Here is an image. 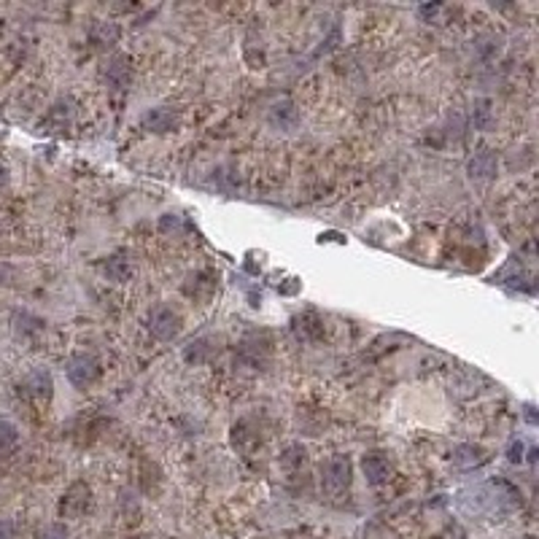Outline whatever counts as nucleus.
I'll return each instance as SVG.
<instances>
[{"label": "nucleus", "mask_w": 539, "mask_h": 539, "mask_svg": "<svg viewBox=\"0 0 539 539\" xmlns=\"http://www.w3.org/2000/svg\"><path fill=\"white\" fill-rule=\"evenodd\" d=\"M106 275L113 278V281H124V278L130 275V267L121 262V256H111L106 262Z\"/></svg>", "instance_id": "9"}, {"label": "nucleus", "mask_w": 539, "mask_h": 539, "mask_svg": "<svg viewBox=\"0 0 539 539\" xmlns=\"http://www.w3.org/2000/svg\"><path fill=\"white\" fill-rule=\"evenodd\" d=\"M148 329L157 340H175L181 335V316L167 305H157L148 316Z\"/></svg>", "instance_id": "2"}, {"label": "nucleus", "mask_w": 539, "mask_h": 539, "mask_svg": "<svg viewBox=\"0 0 539 539\" xmlns=\"http://www.w3.org/2000/svg\"><path fill=\"white\" fill-rule=\"evenodd\" d=\"M485 119H488V108L480 106V108H477V124H480V127H485Z\"/></svg>", "instance_id": "13"}, {"label": "nucleus", "mask_w": 539, "mask_h": 539, "mask_svg": "<svg viewBox=\"0 0 539 539\" xmlns=\"http://www.w3.org/2000/svg\"><path fill=\"white\" fill-rule=\"evenodd\" d=\"M321 483H323V491H326V494L340 496V494H343V491L350 485V461H348V456L329 458V461L323 464V469H321Z\"/></svg>", "instance_id": "1"}, {"label": "nucleus", "mask_w": 539, "mask_h": 539, "mask_svg": "<svg viewBox=\"0 0 539 539\" xmlns=\"http://www.w3.org/2000/svg\"><path fill=\"white\" fill-rule=\"evenodd\" d=\"M494 173H496V157H494V151L483 148V151H477L469 160L472 178H491Z\"/></svg>", "instance_id": "6"}, {"label": "nucleus", "mask_w": 539, "mask_h": 539, "mask_svg": "<svg viewBox=\"0 0 539 539\" xmlns=\"http://www.w3.org/2000/svg\"><path fill=\"white\" fill-rule=\"evenodd\" d=\"M16 440H19L16 429H13L11 423L0 421V448H11V445H16Z\"/></svg>", "instance_id": "10"}, {"label": "nucleus", "mask_w": 539, "mask_h": 539, "mask_svg": "<svg viewBox=\"0 0 539 539\" xmlns=\"http://www.w3.org/2000/svg\"><path fill=\"white\" fill-rule=\"evenodd\" d=\"M65 537H67L65 526H52V528H46L40 534V539H65Z\"/></svg>", "instance_id": "11"}, {"label": "nucleus", "mask_w": 539, "mask_h": 539, "mask_svg": "<svg viewBox=\"0 0 539 539\" xmlns=\"http://www.w3.org/2000/svg\"><path fill=\"white\" fill-rule=\"evenodd\" d=\"M97 377H100V364H97V359L89 356V353H79V356H73L70 364H67V380H70L76 389L92 386Z\"/></svg>", "instance_id": "3"}, {"label": "nucleus", "mask_w": 539, "mask_h": 539, "mask_svg": "<svg viewBox=\"0 0 539 539\" xmlns=\"http://www.w3.org/2000/svg\"><path fill=\"white\" fill-rule=\"evenodd\" d=\"M175 121H178V116H175L170 108H154V111L146 113L143 124H146L148 130H154V133H170L175 127Z\"/></svg>", "instance_id": "7"}, {"label": "nucleus", "mask_w": 539, "mask_h": 539, "mask_svg": "<svg viewBox=\"0 0 539 539\" xmlns=\"http://www.w3.org/2000/svg\"><path fill=\"white\" fill-rule=\"evenodd\" d=\"M89 507V485L87 483H73L67 488V494L62 496V504H60V510L62 515H81V512Z\"/></svg>", "instance_id": "5"}, {"label": "nucleus", "mask_w": 539, "mask_h": 539, "mask_svg": "<svg viewBox=\"0 0 539 539\" xmlns=\"http://www.w3.org/2000/svg\"><path fill=\"white\" fill-rule=\"evenodd\" d=\"M272 121H275V124H281V127L294 124L296 121V108L291 106V103H278V106H272Z\"/></svg>", "instance_id": "8"}, {"label": "nucleus", "mask_w": 539, "mask_h": 539, "mask_svg": "<svg viewBox=\"0 0 539 539\" xmlns=\"http://www.w3.org/2000/svg\"><path fill=\"white\" fill-rule=\"evenodd\" d=\"M0 539H13V526L0 523Z\"/></svg>", "instance_id": "12"}, {"label": "nucleus", "mask_w": 539, "mask_h": 539, "mask_svg": "<svg viewBox=\"0 0 539 539\" xmlns=\"http://www.w3.org/2000/svg\"><path fill=\"white\" fill-rule=\"evenodd\" d=\"M362 469H364L367 483L380 485V483H386V480H389L391 464H389V458L383 456L380 450H369V453L362 458Z\"/></svg>", "instance_id": "4"}]
</instances>
